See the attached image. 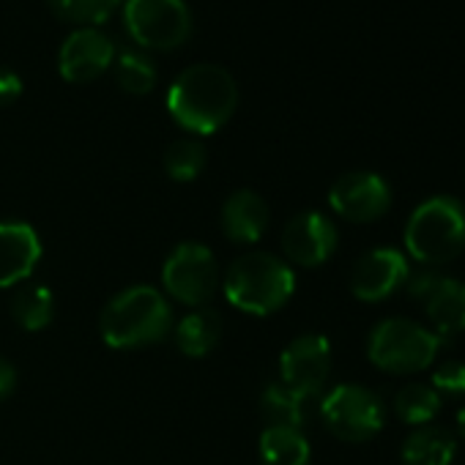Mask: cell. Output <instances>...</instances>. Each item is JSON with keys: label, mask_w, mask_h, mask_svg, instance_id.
I'll return each instance as SVG.
<instances>
[{"label": "cell", "mask_w": 465, "mask_h": 465, "mask_svg": "<svg viewBox=\"0 0 465 465\" xmlns=\"http://www.w3.org/2000/svg\"><path fill=\"white\" fill-rule=\"evenodd\" d=\"M239 104V85L219 64L186 66L167 91L170 115L194 134H213L222 129Z\"/></svg>", "instance_id": "cell-1"}, {"label": "cell", "mask_w": 465, "mask_h": 465, "mask_svg": "<svg viewBox=\"0 0 465 465\" xmlns=\"http://www.w3.org/2000/svg\"><path fill=\"white\" fill-rule=\"evenodd\" d=\"M405 247L421 266H443L465 250V205L451 194L419 203L405 224Z\"/></svg>", "instance_id": "cell-2"}, {"label": "cell", "mask_w": 465, "mask_h": 465, "mask_svg": "<svg viewBox=\"0 0 465 465\" xmlns=\"http://www.w3.org/2000/svg\"><path fill=\"white\" fill-rule=\"evenodd\" d=\"M173 312L164 296L151 285L121 291L102 310V340L110 348H140L167 337Z\"/></svg>", "instance_id": "cell-3"}, {"label": "cell", "mask_w": 465, "mask_h": 465, "mask_svg": "<svg viewBox=\"0 0 465 465\" xmlns=\"http://www.w3.org/2000/svg\"><path fill=\"white\" fill-rule=\"evenodd\" d=\"M296 291V277L288 263L269 252H250L224 274L227 302L250 315H272L288 304Z\"/></svg>", "instance_id": "cell-4"}, {"label": "cell", "mask_w": 465, "mask_h": 465, "mask_svg": "<svg viewBox=\"0 0 465 465\" xmlns=\"http://www.w3.org/2000/svg\"><path fill=\"white\" fill-rule=\"evenodd\" d=\"M443 340L405 318H389L381 321L367 340V356L378 370L394 372V375H408V372H421L427 370Z\"/></svg>", "instance_id": "cell-5"}, {"label": "cell", "mask_w": 465, "mask_h": 465, "mask_svg": "<svg viewBox=\"0 0 465 465\" xmlns=\"http://www.w3.org/2000/svg\"><path fill=\"white\" fill-rule=\"evenodd\" d=\"M124 25L137 45L173 50L192 36V12L186 0H126Z\"/></svg>", "instance_id": "cell-6"}, {"label": "cell", "mask_w": 465, "mask_h": 465, "mask_svg": "<svg viewBox=\"0 0 465 465\" xmlns=\"http://www.w3.org/2000/svg\"><path fill=\"white\" fill-rule=\"evenodd\" d=\"M321 416L329 432L340 440L364 443L383 427V402L367 386L342 383L323 397Z\"/></svg>", "instance_id": "cell-7"}, {"label": "cell", "mask_w": 465, "mask_h": 465, "mask_svg": "<svg viewBox=\"0 0 465 465\" xmlns=\"http://www.w3.org/2000/svg\"><path fill=\"white\" fill-rule=\"evenodd\" d=\"M162 282L175 302L186 307L205 304L219 288V269H216L213 252L194 242L175 247L170 258L164 261Z\"/></svg>", "instance_id": "cell-8"}, {"label": "cell", "mask_w": 465, "mask_h": 465, "mask_svg": "<svg viewBox=\"0 0 465 465\" xmlns=\"http://www.w3.org/2000/svg\"><path fill=\"white\" fill-rule=\"evenodd\" d=\"M331 372V345L321 334H304L293 340L280 356L282 383L302 397H315Z\"/></svg>", "instance_id": "cell-9"}, {"label": "cell", "mask_w": 465, "mask_h": 465, "mask_svg": "<svg viewBox=\"0 0 465 465\" xmlns=\"http://www.w3.org/2000/svg\"><path fill=\"white\" fill-rule=\"evenodd\" d=\"M331 208L348 222H375L391 205V189L378 173H345L329 189Z\"/></svg>", "instance_id": "cell-10"}, {"label": "cell", "mask_w": 465, "mask_h": 465, "mask_svg": "<svg viewBox=\"0 0 465 465\" xmlns=\"http://www.w3.org/2000/svg\"><path fill=\"white\" fill-rule=\"evenodd\" d=\"M115 61L113 39L99 28L72 31L58 53V69L69 83H91L102 77Z\"/></svg>", "instance_id": "cell-11"}, {"label": "cell", "mask_w": 465, "mask_h": 465, "mask_svg": "<svg viewBox=\"0 0 465 465\" xmlns=\"http://www.w3.org/2000/svg\"><path fill=\"white\" fill-rule=\"evenodd\" d=\"M282 250L296 266L315 269L326 263L337 250V227L329 216L318 211H304L293 216L282 232Z\"/></svg>", "instance_id": "cell-12"}, {"label": "cell", "mask_w": 465, "mask_h": 465, "mask_svg": "<svg viewBox=\"0 0 465 465\" xmlns=\"http://www.w3.org/2000/svg\"><path fill=\"white\" fill-rule=\"evenodd\" d=\"M411 266L400 250L381 247L359 258L351 274V291L359 302H383L405 285Z\"/></svg>", "instance_id": "cell-13"}, {"label": "cell", "mask_w": 465, "mask_h": 465, "mask_svg": "<svg viewBox=\"0 0 465 465\" xmlns=\"http://www.w3.org/2000/svg\"><path fill=\"white\" fill-rule=\"evenodd\" d=\"M39 258L42 242L28 222H0V288L25 282Z\"/></svg>", "instance_id": "cell-14"}, {"label": "cell", "mask_w": 465, "mask_h": 465, "mask_svg": "<svg viewBox=\"0 0 465 465\" xmlns=\"http://www.w3.org/2000/svg\"><path fill=\"white\" fill-rule=\"evenodd\" d=\"M269 227V205L252 189L232 192L222 205V230L232 244H255Z\"/></svg>", "instance_id": "cell-15"}, {"label": "cell", "mask_w": 465, "mask_h": 465, "mask_svg": "<svg viewBox=\"0 0 465 465\" xmlns=\"http://www.w3.org/2000/svg\"><path fill=\"white\" fill-rule=\"evenodd\" d=\"M424 312L440 340L465 331V285L460 280L443 277L440 285L427 296Z\"/></svg>", "instance_id": "cell-16"}, {"label": "cell", "mask_w": 465, "mask_h": 465, "mask_svg": "<svg viewBox=\"0 0 465 465\" xmlns=\"http://www.w3.org/2000/svg\"><path fill=\"white\" fill-rule=\"evenodd\" d=\"M400 454L402 465H451L457 443L449 430L438 424H424L405 438Z\"/></svg>", "instance_id": "cell-17"}, {"label": "cell", "mask_w": 465, "mask_h": 465, "mask_svg": "<svg viewBox=\"0 0 465 465\" xmlns=\"http://www.w3.org/2000/svg\"><path fill=\"white\" fill-rule=\"evenodd\" d=\"M219 337H222V315L211 307L189 312L175 329V342H178L181 353H186L192 359L211 353L216 348Z\"/></svg>", "instance_id": "cell-18"}, {"label": "cell", "mask_w": 465, "mask_h": 465, "mask_svg": "<svg viewBox=\"0 0 465 465\" xmlns=\"http://www.w3.org/2000/svg\"><path fill=\"white\" fill-rule=\"evenodd\" d=\"M310 443L302 430L266 427L261 435V462L263 465H310Z\"/></svg>", "instance_id": "cell-19"}, {"label": "cell", "mask_w": 465, "mask_h": 465, "mask_svg": "<svg viewBox=\"0 0 465 465\" xmlns=\"http://www.w3.org/2000/svg\"><path fill=\"white\" fill-rule=\"evenodd\" d=\"M304 405H307V397H302L299 391L288 389L282 381L269 383L263 397H261V411L269 419V427L302 430V424H304Z\"/></svg>", "instance_id": "cell-20"}, {"label": "cell", "mask_w": 465, "mask_h": 465, "mask_svg": "<svg viewBox=\"0 0 465 465\" xmlns=\"http://www.w3.org/2000/svg\"><path fill=\"white\" fill-rule=\"evenodd\" d=\"M55 312V296L47 285H25L12 299V315L25 331H42Z\"/></svg>", "instance_id": "cell-21"}, {"label": "cell", "mask_w": 465, "mask_h": 465, "mask_svg": "<svg viewBox=\"0 0 465 465\" xmlns=\"http://www.w3.org/2000/svg\"><path fill=\"white\" fill-rule=\"evenodd\" d=\"M440 411V394L430 383H408L394 397V413L413 427L432 424Z\"/></svg>", "instance_id": "cell-22"}, {"label": "cell", "mask_w": 465, "mask_h": 465, "mask_svg": "<svg viewBox=\"0 0 465 465\" xmlns=\"http://www.w3.org/2000/svg\"><path fill=\"white\" fill-rule=\"evenodd\" d=\"M115 80L129 94H148L156 85V64L143 50H121L115 58Z\"/></svg>", "instance_id": "cell-23"}, {"label": "cell", "mask_w": 465, "mask_h": 465, "mask_svg": "<svg viewBox=\"0 0 465 465\" xmlns=\"http://www.w3.org/2000/svg\"><path fill=\"white\" fill-rule=\"evenodd\" d=\"M205 167V145L200 140L183 137L167 145L164 170L173 181H194Z\"/></svg>", "instance_id": "cell-24"}, {"label": "cell", "mask_w": 465, "mask_h": 465, "mask_svg": "<svg viewBox=\"0 0 465 465\" xmlns=\"http://www.w3.org/2000/svg\"><path fill=\"white\" fill-rule=\"evenodd\" d=\"M47 4L61 20L77 23L83 28H94L118 9L121 0H47Z\"/></svg>", "instance_id": "cell-25"}, {"label": "cell", "mask_w": 465, "mask_h": 465, "mask_svg": "<svg viewBox=\"0 0 465 465\" xmlns=\"http://www.w3.org/2000/svg\"><path fill=\"white\" fill-rule=\"evenodd\" d=\"M438 394H449V397H465V361H446L432 372V383H430Z\"/></svg>", "instance_id": "cell-26"}, {"label": "cell", "mask_w": 465, "mask_h": 465, "mask_svg": "<svg viewBox=\"0 0 465 465\" xmlns=\"http://www.w3.org/2000/svg\"><path fill=\"white\" fill-rule=\"evenodd\" d=\"M440 280H443V274H440L438 269H432V266H419L416 272H408V277H405V291H408L413 299L427 302V296L440 285Z\"/></svg>", "instance_id": "cell-27"}, {"label": "cell", "mask_w": 465, "mask_h": 465, "mask_svg": "<svg viewBox=\"0 0 465 465\" xmlns=\"http://www.w3.org/2000/svg\"><path fill=\"white\" fill-rule=\"evenodd\" d=\"M23 94V80L17 72L0 66V107H9L20 99Z\"/></svg>", "instance_id": "cell-28"}, {"label": "cell", "mask_w": 465, "mask_h": 465, "mask_svg": "<svg viewBox=\"0 0 465 465\" xmlns=\"http://www.w3.org/2000/svg\"><path fill=\"white\" fill-rule=\"evenodd\" d=\"M17 386V372L15 367L6 361V359H0V400H6Z\"/></svg>", "instance_id": "cell-29"}, {"label": "cell", "mask_w": 465, "mask_h": 465, "mask_svg": "<svg viewBox=\"0 0 465 465\" xmlns=\"http://www.w3.org/2000/svg\"><path fill=\"white\" fill-rule=\"evenodd\" d=\"M454 427H457V435H460V438H465V408H460V411H457V421H454Z\"/></svg>", "instance_id": "cell-30"}]
</instances>
